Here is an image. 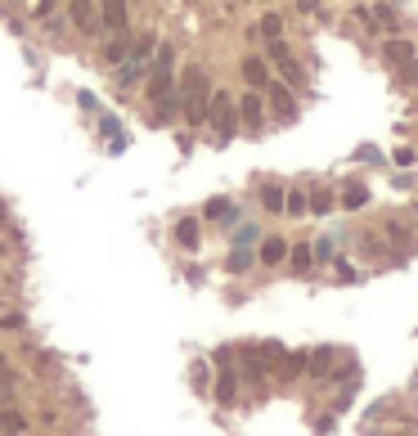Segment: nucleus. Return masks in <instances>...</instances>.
Masks as SVG:
<instances>
[{
	"mask_svg": "<svg viewBox=\"0 0 418 436\" xmlns=\"http://www.w3.org/2000/svg\"><path fill=\"white\" fill-rule=\"evenodd\" d=\"M328 207H333V198H328V193H315V198H311V212H319V216H324Z\"/></svg>",
	"mask_w": 418,
	"mask_h": 436,
	"instance_id": "obj_27",
	"label": "nucleus"
},
{
	"mask_svg": "<svg viewBox=\"0 0 418 436\" xmlns=\"http://www.w3.org/2000/svg\"><path fill=\"white\" fill-rule=\"evenodd\" d=\"M270 63H275L279 72H284V77H288V81H301V77H306V72H301V63H297V59H292V54H288V45H284V36H279V41H270Z\"/></svg>",
	"mask_w": 418,
	"mask_h": 436,
	"instance_id": "obj_5",
	"label": "nucleus"
},
{
	"mask_svg": "<svg viewBox=\"0 0 418 436\" xmlns=\"http://www.w3.org/2000/svg\"><path fill=\"white\" fill-rule=\"evenodd\" d=\"M284 212H288V216H306V212H311V198H306L301 189H292L288 198H284Z\"/></svg>",
	"mask_w": 418,
	"mask_h": 436,
	"instance_id": "obj_19",
	"label": "nucleus"
},
{
	"mask_svg": "<svg viewBox=\"0 0 418 436\" xmlns=\"http://www.w3.org/2000/svg\"><path fill=\"white\" fill-rule=\"evenodd\" d=\"M176 104L184 113V122L189 126H203L207 122V108H212V77H207V68L193 63L189 72L180 77V90H176Z\"/></svg>",
	"mask_w": 418,
	"mask_h": 436,
	"instance_id": "obj_1",
	"label": "nucleus"
},
{
	"mask_svg": "<svg viewBox=\"0 0 418 436\" xmlns=\"http://www.w3.org/2000/svg\"><path fill=\"white\" fill-rule=\"evenodd\" d=\"M414 157H418V149H396V162H400V166H410Z\"/></svg>",
	"mask_w": 418,
	"mask_h": 436,
	"instance_id": "obj_31",
	"label": "nucleus"
},
{
	"mask_svg": "<svg viewBox=\"0 0 418 436\" xmlns=\"http://www.w3.org/2000/svg\"><path fill=\"white\" fill-rule=\"evenodd\" d=\"M414 185H418V180H414Z\"/></svg>",
	"mask_w": 418,
	"mask_h": 436,
	"instance_id": "obj_34",
	"label": "nucleus"
},
{
	"mask_svg": "<svg viewBox=\"0 0 418 436\" xmlns=\"http://www.w3.org/2000/svg\"><path fill=\"white\" fill-rule=\"evenodd\" d=\"M364 202H369V189L364 185H347V189H342V207H347V212H360Z\"/></svg>",
	"mask_w": 418,
	"mask_h": 436,
	"instance_id": "obj_14",
	"label": "nucleus"
},
{
	"mask_svg": "<svg viewBox=\"0 0 418 436\" xmlns=\"http://www.w3.org/2000/svg\"><path fill=\"white\" fill-rule=\"evenodd\" d=\"M140 72H144V63H135V59H126V63L117 68V86H121V90H131V86H135V77H140Z\"/></svg>",
	"mask_w": 418,
	"mask_h": 436,
	"instance_id": "obj_18",
	"label": "nucleus"
},
{
	"mask_svg": "<svg viewBox=\"0 0 418 436\" xmlns=\"http://www.w3.org/2000/svg\"><path fill=\"white\" fill-rule=\"evenodd\" d=\"M256 238H261V229H256V225H248V229H239V243H256Z\"/></svg>",
	"mask_w": 418,
	"mask_h": 436,
	"instance_id": "obj_29",
	"label": "nucleus"
},
{
	"mask_svg": "<svg viewBox=\"0 0 418 436\" xmlns=\"http://www.w3.org/2000/svg\"><path fill=\"white\" fill-rule=\"evenodd\" d=\"M261 202H265L270 212H284V189H279V185H265V189H261Z\"/></svg>",
	"mask_w": 418,
	"mask_h": 436,
	"instance_id": "obj_20",
	"label": "nucleus"
},
{
	"mask_svg": "<svg viewBox=\"0 0 418 436\" xmlns=\"http://www.w3.org/2000/svg\"><path fill=\"white\" fill-rule=\"evenodd\" d=\"M234 396H239L234 373H229V369H220V378H216V401H220V405H234Z\"/></svg>",
	"mask_w": 418,
	"mask_h": 436,
	"instance_id": "obj_13",
	"label": "nucleus"
},
{
	"mask_svg": "<svg viewBox=\"0 0 418 436\" xmlns=\"http://www.w3.org/2000/svg\"><path fill=\"white\" fill-rule=\"evenodd\" d=\"M207 117H212V126H216V140H220V144L234 140V131H239V108H234V99H229L225 90H216V95H212V108H207Z\"/></svg>",
	"mask_w": 418,
	"mask_h": 436,
	"instance_id": "obj_3",
	"label": "nucleus"
},
{
	"mask_svg": "<svg viewBox=\"0 0 418 436\" xmlns=\"http://www.w3.org/2000/svg\"><path fill=\"white\" fill-rule=\"evenodd\" d=\"M0 329H5V333H18V329H23V315H18V310L0 315Z\"/></svg>",
	"mask_w": 418,
	"mask_h": 436,
	"instance_id": "obj_24",
	"label": "nucleus"
},
{
	"mask_svg": "<svg viewBox=\"0 0 418 436\" xmlns=\"http://www.w3.org/2000/svg\"><path fill=\"white\" fill-rule=\"evenodd\" d=\"M311 373H315V378H324V373H328V351H315V365H311Z\"/></svg>",
	"mask_w": 418,
	"mask_h": 436,
	"instance_id": "obj_26",
	"label": "nucleus"
},
{
	"mask_svg": "<svg viewBox=\"0 0 418 436\" xmlns=\"http://www.w3.org/2000/svg\"><path fill=\"white\" fill-rule=\"evenodd\" d=\"M256 32H261L265 41H279V36H284V18H279V14H265L261 23H256Z\"/></svg>",
	"mask_w": 418,
	"mask_h": 436,
	"instance_id": "obj_17",
	"label": "nucleus"
},
{
	"mask_svg": "<svg viewBox=\"0 0 418 436\" xmlns=\"http://www.w3.org/2000/svg\"><path fill=\"white\" fill-rule=\"evenodd\" d=\"M243 81H248L252 90H261L265 81H270V63H265L261 54H248V59H243Z\"/></svg>",
	"mask_w": 418,
	"mask_h": 436,
	"instance_id": "obj_6",
	"label": "nucleus"
},
{
	"mask_svg": "<svg viewBox=\"0 0 418 436\" xmlns=\"http://www.w3.org/2000/svg\"><path fill=\"white\" fill-rule=\"evenodd\" d=\"M5 365H9V360H5V351H0V373H5Z\"/></svg>",
	"mask_w": 418,
	"mask_h": 436,
	"instance_id": "obj_33",
	"label": "nucleus"
},
{
	"mask_svg": "<svg viewBox=\"0 0 418 436\" xmlns=\"http://www.w3.org/2000/svg\"><path fill=\"white\" fill-rule=\"evenodd\" d=\"M131 50V36L126 32H108V41H104V63H121Z\"/></svg>",
	"mask_w": 418,
	"mask_h": 436,
	"instance_id": "obj_9",
	"label": "nucleus"
},
{
	"mask_svg": "<svg viewBox=\"0 0 418 436\" xmlns=\"http://www.w3.org/2000/svg\"><path fill=\"white\" fill-rule=\"evenodd\" d=\"M374 18H378V23H396V5H391V0H383V5L374 9Z\"/></svg>",
	"mask_w": 418,
	"mask_h": 436,
	"instance_id": "obj_25",
	"label": "nucleus"
},
{
	"mask_svg": "<svg viewBox=\"0 0 418 436\" xmlns=\"http://www.w3.org/2000/svg\"><path fill=\"white\" fill-rule=\"evenodd\" d=\"M225 265H229V274H243V270H252V257L239 248V252H229V261H225Z\"/></svg>",
	"mask_w": 418,
	"mask_h": 436,
	"instance_id": "obj_22",
	"label": "nucleus"
},
{
	"mask_svg": "<svg viewBox=\"0 0 418 436\" xmlns=\"http://www.w3.org/2000/svg\"><path fill=\"white\" fill-rule=\"evenodd\" d=\"M68 14H72V23H77L81 36L100 32V5H95V0H68Z\"/></svg>",
	"mask_w": 418,
	"mask_h": 436,
	"instance_id": "obj_4",
	"label": "nucleus"
},
{
	"mask_svg": "<svg viewBox=\"0 0 418 436\" xmlns=\"http://www.w3.org/2000/svg\"><path fill=\"white\" fill-rule=\"evenodd\" d=\"M176 243H180L184 252L198 248V221H193V216H180V225H176Z\"/></svg>",
	"mask_w": 418,
	"mask_h": 436,
	"instance_id": "obj_10",
	"label": "nucleus"
},
{
	"mask_svg": "<svg viewBox=\"0 0 418 436\" xmlns=\"http://www.w3.org/2000/svg\"><path fill=\"white\" fill-rule=\"evenodd\" d=\"M32 14H36V18H50V14H54V0H36Z\"/></svg>",
	"mask_w": 418,
	"mask_h": 436,
	"instance_id": "obj_28",
	"label": "nucleus"
},
{
	"mask_svg": "<svg viewBox=\"0 0 418 436\" xmlns=\"http://www.w3.org/2000/svg\"><path fill=\"white\" fill-rule=\"evenodd\" d=\"M288 265H292V274H311V265H315V248H306V243H297V248H292L288 252Z\"/></svg>",
	"mask_w": 418,
	"mask_h": 436,
	"instance_id": "obj_12",
	"label": "nucleus"
},
{
	"mask_svg": "<svg viewBox=\"0 0 418 436\" xmlns=\"http://www.w3.org/2000/svg\"><path fill=\"white\" fill-rule=\"evenodd\" d=\"M270 104H275L284 117H292V113H297V104H292V95H288V90H270Z\"/></svg>",
	"mask_w": 418,
	"mask_h": 436,
	"instance_id": "obj_21",
	"label": "nucleus"
},
{
	"mask_svg": "<svg viewBox=\"0 0 418 436\" xmlns=\"http://www.w3.org/2000/svg\"><path fill=\"white\" fill-rule=\"evenodd\" d=\"M193 387H198V392L207 387V365H193Z\"/></svg>",
	"mask_w": 418,
	"mask_h": 436,
	"instance_id": "obj_30",
	"label": "nucleus"
},
{
	"mask_svg": "<svg viewBox=\"0 0 418 436\" xmlns=\"http://www.w3.org/2000/svg\"><path fill=\"white\" fill-rule=\"evenodd\" d=\"M239 108V122H248V126H261V113H265V104H261V95L256 90H248L243 99L234 104Z\"/></svg>",
	"mask_w": 418,
	"mask_h": 436,
	"instance_id": "obj_8",
	"label": "nucleus"
},
{
	"mask_svg": "<svg viewBox=\"0 0 418 436\" xmlns=\"http://www.w3.org/2000/svg\"><path fill=\"white\" fill-rule=\"evenodd\" d=\"M297 9L301 14H319V0H297Z\"/></svg>",
	"mask_w": 418,
	"mask_h": 436,
	"instance_id": "obj_32",
	"label": "nucleus"
},
{
	"mask_svg": "<svg viewBox=\"0 0 418 436\" xmlns=\"http://www.w3.org/2000/svg\"><path fill=\"white\" fill-rule=\"evenodd\" d=\"M387 63H410V59H414V45L410 41H387Z\"/></svg>",
	"mask_w": 418,
	"mask_h": 436,
	"instance_id": "obj_15",
	"label": "nucleus"
},
{
	"mask_svg": "<svg viewBox=\"0 0 418 436\" xmlns=\"http://www.w3.org/2000/svg\"><path fill=\"white\" fill-rule=\"evenodd\" d=\"M207 216H212V221H220V225H229V221H234V202L212 198V202H207Z\"/></svg>",
	"mask_w": 418,
	"mask_h": 436,
	"instance_id": "obj_16",
	"label": "nucleus"
},
{
	"mask_svg": "<svg viewBox=\"0 0 418 436\" xmlns=\"http://www.w3.org/2000/svg\"><path fill=\"white\" fill-rule=\"evenodd\" d=\"M396 77L405 81V86H414V81H418V59H410V63H400V72H396Z\"/></svg>",
	"mask_w": 418,
	"mask_h": 436,
	"instance_id": "obj_23",
	"label": "nucleus"
},
{
	"mask_svg": "<svg viewBox=\"0 0 418 436\" xmlns=\"http://www.w3.org/2000/svg\"><path fill=\"white\" fill-rule=\"evenodd\" d=\"M288 261V243L284 238H265L261 243V265H284Z\"/></svg>",
	"mask_w": 418,
	"mask_h": 436,
	"instance_id": "obj_11",
	"label": "nucleus"
},
{
	"mask_svg": "<svg viewBox=\"0 0 418 436\" xmlns=\"http://www.w3.org/2000/svg\"><path fill=\"white\" fill-rule=\"evenodd\" d=\"M149 95H153V104L176 95V50L171 45H157L149 59Z\"/></svg>",
	"mask_w": 418,
	"mask_h": 436,
	"instance_id": "obj_2",
	"label": "nucleus"
},
{
	"mask_svg": "<svg viewBox=\"0 0 418 436\" xmlns=\"http://www.w3.org/2000/svg\"><path fill=\"white\" fill-rule=\"evenodd\" d=\"M100 18L108 32H126V0H104L100 5Z\"/></svg>",
	"mask_w": 418,
	"mask_h": 436,
	"instance_id": "obj_7",
	"label": "nucleus"
}]
</instances>
